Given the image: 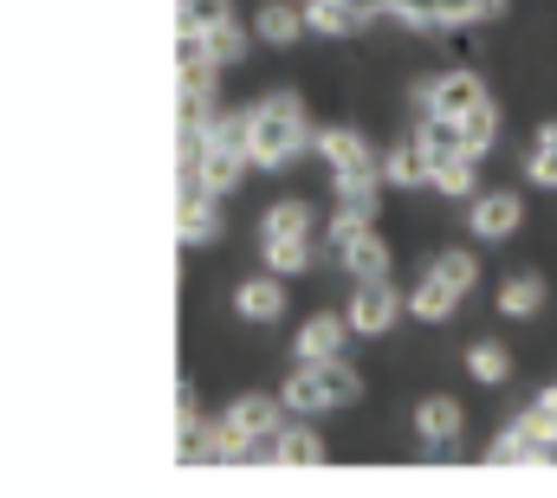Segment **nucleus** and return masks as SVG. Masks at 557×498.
<instances>
[{
    "instance_id": "nucleus-21",
    "label": "nucleus",
    "mask_w": 557,
    "mask_h": 498,
    "mask_svg": "<svg viewBox=\"0 0 557 498\" xmlns=\"http://www.w3.org/2000/svg\"><path fill=\"white\" fill-rule=\"evenodd\" d=\"M253 33H260L267 46H292V39L305 33V7H285V0H267V7H260V20H253Z\"/></svg>"
},
{
    "instance_id": "nucleus-26",
    "label": "nucleus",
    "mask_w": 557,
    "mask_h": 498,
    "mask_svg": "<svg viewBox=\"0 0 557 498\" xmlns=\"http://www.w3.org/2000/svg\"><path fill=\"white\" fill-rule=\"evenodd\" d=\"M208 460H260V447H253L234 421H214V427H208Z\"/></svg>"
},
{
    "instance_id": "nucleus-11",
    "label": "nucleus",
    "mask_w": 557,
    "mask_h": 498,
    "mask_svg": "<svg viewBox=\"0 0 557 498\" xmlns=\"http://www.w3.org/2000/svg\"><path fill=\"white\" fill-rule=\"evenodd\" d=\"M363 0H305V33H324V39H344V33H363Z\"/></svg>"
},
{
    "instance_id": "nucleus-30",
    "label": "nucleus",
    "mask_w": 557,
    "mask_h": 498,
    "mask_svg": "<svg viewBox=\"0 0 557 498\" xmlns=\"http://www.w3.org/2000/svg\"><path fill=\"white\" fill-rule=\"evenodd\" d=\"M260 234H311V208L305 201H273L267 221H260Z\"/></svg>"
},
{
    "instance_id": "nucleus-5",
    "label": "nucleus",
    "mask_w": 557,
    "mask_h": 498,
    "mask_svg": "<svg viewBox=\"0 0 557 498\" xmlns=\"http://www.w3.org/2000/svg\"><path fill=\"white\" fill-rule=\"evenodd\" d=\"M318 155L331 162L337 182H344V175H376V149H370L363 129H324V136H318Z\"/></svg>"
},
{
    "instance_id": "nucleus-22",
    "label": "nucleus",
    "mask_w": 557,
    "mask_h": 498,
    "mask_svg": "<svg viewBox=\"0 0 557 498\" xmlns=\"http://www.w3.org/2000/svg\"><path fill=\"white\" fill-rule=\"evenodd\" d=\"M201 46H208V59H214V65H240V59H247V46H253V33H247L240 20H227V26H208V33H201Z\"/></svg>"
},
{
    "instance_id": "nucleus-32",
    "label": "nucleus",
    "mask_w": 557,
    "mask_h": 498,
    "mask_svg": "<svg viewBox=\"0 0 557 498\" xmlns=\"http://www.w3.org/2000/svg\"><path fill=\"white\" fill-rule=\"evenodd\" d=\"M506 13V0H473V20H499Z\"/></svg>"
},
{
    "instance_id": "nucleus-17",
    "label": "nucleus",
    "mask_w": 557,
    "mask_h": 498,
    "mask_svg": "<svg viewBox=\"0 0 557 498\" xmlns=\"http://www.w3.org/2000/svg\"><path fill=\"white\" fill-rule=\"evenodd\" d=\"M260 252H267V272L278 278L311 272V234H260Z\"/></svg>"
},
{
    "instance_id": "nucleus-18",
    "label": "nucleus",
    "mask_w": 557,
    "mask_h": 498,
    "mask_svg": "<svg viewBox=\"0 0 557 498\" xmlns=\"http://www.w3.org/2000/svg\"><path fill=\"white\" fill-rule=\"evenodd\" d=\"M486 460H493V466H512V460H519V466H545V460H557V447H545L539 434H525V427L512 421V427L493 440V453H486Z\"/></svg>"
},
{
    "instance_id": "nucleus-27",
    "label": "nucleus",
    "mask_w": 557,
    "mask_h": 498,
    "mask_svg": "<svg viewBox=\"0 0 557 498\" xmlns=\"http://www.w3.org/2000/svg\"><path fill=\"white\" fill-rule=\"evenodd\" d=\"M428 272H434V278H447L454 291H473V278H480V259H473L467 247H454V252H441Z\"/></svg>"
},
{
    "instance_id": "nucleus-1",
    "label": "nucleus",
    "mask_w": 557,
    "mask_h": 498,
    "mask_svg": "<svg viewBox=\"0 0 557 498\" xmlns=\"http://www.w3.org/2000/svg\"><path fill=\"white\" fill-rule=\"evenodd\" d=\"M247 124H253V169H285V162H298V155L311 149V129H305V104H298V91H273V98H260V104L247 111Z\"/></svg>"
},
{
    "instance_id": "nucleus-4",
    "label": "nucleus",
    "mask_w": 557,
    "mask_h": 498,
    "mask_svg": "<svg viewBox=\"0 0 557 498\" xmlns=\"http://www.w3.org/2000/svg\"><path fill=\"white\" fill-rule=\"evenodd\" d=\"M467 227H473V240H512V234L525 227V201H519V188H486V195H473Z\"/></svg>"
},
{
    "instance_id": "nucleus-28",
    "label": "nucleus",
    "mask_w": 557,
    "mask_h": 498,
    "mask_svg": "<svg viewBox=\"0 0 557 498\" xmlns=\"http://www.w3.org/2000/svg\"><path fill=\"white\" fill-rule=\"evenodd\" d=\"M525 175H532V188H557V124L539 129V149H532Z\"/></svg>"
},
{
    "instance_id": "nucleus-25",
    "label": "nucleus",
    "mask_w": 557,
    "mask_h": 498,
    "mask_svg": "<svg viewBox=\"0 0 557 498\" xmlns=\"http://www.w3.org/2000/svg\"><path fill=\"white\" fill-rule=\"evenodd\" d=\"M493 142H499V111H493V98H486L473 117H460V149H467V155H486Z\"/></svg>"
},
{
    "instance_id": "nucleus-6",
    "label": "nucleus",
    "mask_w": 557,
    "mask_h": 498,
    "mask_svg": "<svg viewBox=\"0 0 557 498\" xmlns=\"http://www.w3.org/2000/svg\"><path fill=\"white\" fill-rule=\"evenodd\" d=\"M253 169V155L247 149H227V142H201V155H195V188H208V195H227V188H240V175Z\"/></svg>"
},
{
    "instance_id": "nucleus-3",
    "label": "nucleus",
    "mask_w": 557,
    "mask_h": 498,
    "mask_svg": "<svg viewBox=\"0 0 557 498\" xmlns=\"http://www.w3.org/2000/svg\"><path fill=\"white\" fill-rule=\"evenodd\" d=\"M480 104H486V85H480L473 72H441V78L421 85V117H447V124H460V117H473Z\"/></svg>"
},
{
    "instance_id": "nucleus-2",
    "label": "nucleus",
    "mask_w": 557,
    "mask_h": 498,
    "mask_svg": "<svg viewBox=\"0 0 557 498\" xmlns=\"http://www.w3.org/2000/svg\"><path fill=\"white\" fill-rule=\"evenodd\" d=\"M409 311V298L389 285V278H357V291H350V331H363V337H383V331H396V318Z\"/></svg>"
},
{
    "instance_id": "nucleus-16",
    "label": "nucleus",
    "mask_w": 557,
    "mask_h": 498,
    "mask_svg": "<svg viewBox=\"0 0 557 498\" xmlns=\"http://www.w3.org/2000/svg\"><path fill=\"white\" fill-rule=\"evenodd\" d=\"M337 259H344V272H350V278H389V247H383L370 227H357V234L337 247Z\"/></svg>"
},
{
    "instance_id": "nucleus-23",
    "label": "nucleus",
    "mask_w": 557,
    "mask_h": 498,
    "mask_svg": "<svg viewBox=\"0 0 557 498\" xmlns=\"http://www.w3.org/2000/svg\"><path fill=\"white\" fill-rule=\"evenodd\" d=\"M539 304H545V285H539L532 272H512V278L499 285V311H506V318H532Z\"/></svg>"
},
{
    "instance_id": "nucleus-31",
    "label": "nucleus",
    "mask_w": 557,
    "mask_h": 498,
    "mask_svg": "<svg viewBox=\"0 0 557 498\" xmlns=\"http://www.w3.org/2000/svg\"><path fill=\"white\" fill-rule=\"evenodd\" d=\"M234 20V0H182V26L208 33V26H227Z\"/></svg>"
},
{
    "instance_id": "nucleus-15",
    "label": "nucleus",
    "mask_w": 557,
    "mask_h": 498,
    "mask_svg": "<svg viewBox=\"0 0 557 498\" xmlns=\"http://www.w3.org/2000/svg\"><path fill=\"white\" fill-rule=\"evenodd\" d=\"M260 453H267L273 466H318V460H324V440H318V427H278Z\"/></svg>"
},
{
    "instance_id": "nucleus-9",
    "label": "nucleus",
    "mask_w": 557,
    "mask_h": 498,
    "mask_svg": "<svg viewBox=\"0 0 557 498\" xmlns=\"http://www.w3.org/2000/svg\"><path fill=\"white\" fill-rule=\"evenodd\" d=\"M460 427H467V414H460L454 395H428V401L416 408V434L434 447V453H447V447L460 440Z\"/></svg>"
},
{
    "instance_id": "nucleus-10",
    "label": "nucleus",
    "mask_w": 557,
    "mask_h": 498,
    "mask_svg": "<svg viewBox=\"0 0 557 498\" xmlns=\"http://www.w3.org/2000/svg\"><path fill=\"white\" fill-rule=\"evenodd\" d=\"M278 401H285V414H324V408H337L331 401V388H324V370L318 363H298V370L285 375V388H278Z\"/></svg>"
},
{
    "instance_id": "nucleus-33",
    "label": "nucleus",
    "mask_w": 557,
    "mask_h": 498,
    "mask_svg": "<svg viewBox=\"0 0 557 498\" xmlns=\"http://www.w3.org/2000/svg\"><path fill=\"white\" fill-rule=\"evenodd\" d=\"M539 401H545V408H552V414H557V388H545V395H539Z\"/></svg>"
},
{
    "instance_id": "nucleus-20",
    "label": "nucleus",
    "mask_w": 557,
    "mask_h": 498,
    "mask_svg": "<svg viewBox=\"0 0 557 498\" xmlns=\"http://www.w3.org/2000/svg\"><path fill=\"white\" fill-rule=\"evenodd\" d=\"M376 201H383V195H376V175H344V182H337V214H344V221L370 227V221H376Z\"/></svg>"
},
{
    "instance_id": "nucleus-8",
    "label": "nucleus",
    "mask_w": 557,
    "mask_h": 498,
    "mask_svg": "<svg viewBox=\"0 0 557 498\" xmlns=\"http://www.w3.org/2000/svg\"><path fill=\"white\" fill-rule=\"evenodd\" d=\"M344 337H350V318H305L298 337H292V357L298 363H331V357H344Z\"/></svg>"
},
{
    "instance_id": "nucleus-29",
    "label": "nucleus",
    "mask_w": 557,
    "mask_h": 498,
    "mask_svg": "<svg viewBox=\"0 0 557 498\" xmlns=\"http://www.w3.org/2000/svg\"><path fill=\"white\" fill-rule=\"evenodd\" d=\"M467 370H473V382H486V388H493V382H506V375H512V357H506L499 344H473V350H467Z\"/></svg>"
},
{
    "instance_id": "nucleus-14",
    "label": "nucleus",
    "mask_w": 557,
    "mask_h": 498,
    "mask_svg": "<svg viewBox=\"0 0 557 498\" xmlns=\"http://www.w3.org/2000/svg\"><path fill=\"white\" fill-rule=\"evenodd\" d=\"M234 311L247 318V324H273L278 311H285V278L267 272V278H247L240 291H234Z\"/></svg>"
},
{
    "instance_id": "nucleus-7",
    "label": "nucleus",
    "mask_w": 557,
    "mask_h": 498,
    "mask_svg": "<svg viewBox=\"0 0 557 498\" xmlns=\"http://www.w3.org/2000/svg\"><path fill=\"white\" fill-rule=\"evenodd\" d=\"M175 234H182V247H214L221 240V214H214V195L208 188H182Z\"/></svg>"
},
{
    "instance_id": "nucleus-13",
    "label": "nucleus",
    "mask_w": 557,
    "mask_h": 498,
    "mask_svg": "<svg viewBox=\"0 0 557 498\" xmlns=\"http://www.w3.org/2000/svg\"><path fill=\"white\" fill-rule=\"evenodd\" d=\"M278 408H285L278 395H240V401L227 408V421H234V427H240L253 447H267V440L278 434Z\"/></svg>"
},
{
    "instance_id": "nucleus-19",
    "label": "nucleus",
    "mask_w": 557,
    "mask_h": 498,
    "mask_svg": "<svg viewBox=\"0 0 557 498\" xmlns=\"http://www.w3.org/2000/svg\"><path fill=\"white\" fill-rule=\"evenodd\" d=\"M460 298H467V291H454L447 278H434V272H428L416 291H409V311H416L421 324H447V318L460 311Z\"/></svg>"
},
{
    "instance_id": "nucleus-24",
    "label": "nucleus",
    "mask_w": 557,
    "mask_h": 498,
    "mask_svg": "<svg viewBox=\"0 0 557 498\" xmlns=\"http://www.w3.org/2000/svg\"><path fill=\"white\" fill-rule=\"evenodd\" d=\"M473 162H480V155H467V149H460V155H441L428 188H441V195H473V188H480V182H473Z\"/></svg>"
},
{
    "instance_id": "nucleus-12",
    "label": "nucleus",
    "mask_w": 557,
    "mask_h": 498,
    "mask_svg": "<svg viewBox=\"0 0 557 498\" xmlns=\"http://www.w3.org/2000/svg\"><path fill=\"white\" fill-rule=\"evenodd\" d=\"M383 175H389L396 188H428V182H434V149H428L421 136L396 142V149L383 155Z\"/></svg>"
}]
</instances>
